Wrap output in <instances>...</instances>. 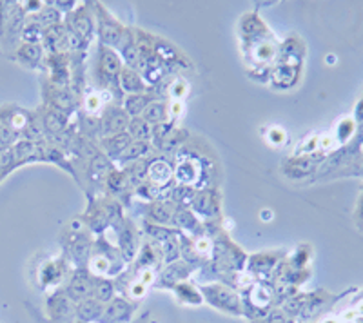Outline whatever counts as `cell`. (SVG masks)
Wrapping results in <instances>:
<instances>
[{
	"instance_id": "cell-38",
	"label": "cell",
	"mask_w": 363,
	"mask_h": 323,
	"mask_svg": "<svg viewBox=\"0 0 363 323\" xmlns=\"http://www.w3.org/2000/svg\"><path fill=\"white\" fill-rule=\"evenodd\" d=\"M180 237H182V232L178 234V237L169 238V240L162 244V256H164L167 266H169V264H174V261L180 258Z\"/></svg>"
},
{
	"instance_id": "cell-39",
	"label": "cell",
	"mask_w": 363,
	"mask_h": 323,
	"mask_svg": "<svg viewBox=\"0 0 363 323\" xmlns=\"http://www.w3.org/2000/svg\"><path fill=\"white\" fill-rule=\"evenodd\" d=\"M167 93L171 96V102H184V98L189 93V84L184 79H174L173 82L167 86Z\"/></svg>"
},
{
	"instance_id": "cell-27",
	"label": "cell",
	"mask_w": 363,
	"mask_h": 323,
	"mask_svg": "<svg viewBox=\"0 0 363 323\" xmlns=\"http://www.w3.org/2000/svg\"><path fill=\"white\" fill-rule=\"evenodd\" d=\"M106 187L111 193L109 196L113 198V196L125 195V191L131 189V183H129L128 174H125L124 169H113L108 174V178H106Z\"/></svg>"
},
{
	"instance_id": "cell-25",
	"label": "cell",
	"mask_w": 363,
	"mask_h": 323,
	"mask_svg": "<svg viewBox=\"0 0 363 323\" xmlns=\"http://www.w3.org/2000/svg\"><path fill=\"white\" fill-rule=\"evenodd\" d=\"M129 312H131V305H129V303L125 302V300L113 298L111 302H109V305L106 307V309H104L102 318H100V322H102V323L120 322V319L128 318Z\"/></svg>"
},
{
	"instance_id": "cell-20",
	"label": "cell",
	"mask_w": 363,
	"mask_h": 323,
	"mask_svg": "<svg viewBox=\"0 0 363 323\" xmlns=\"http://www.w3.org/2000/svg\"><path fill=\"white\" fill-rule=\"evenodd\" d=\"M133 138L128 131L124 133H118V135H111V137H106V138H100V149L109 160L115 162L120 154L124 153L128 149V145L131 144Z\"/></svg>"
},
{
	"instance_id": "cell-28",
	"label": "cell",
	"mask_w": 363,
	"mask_h": 323,
	"mask_svg": "<svg viewBox=\"0 0 363 323\" xmlns=\"http://www.w3.org/2000/svg\"><path fill=\"white\" fill-rule=\"evenodd\" d=\"M142 118H144L149 125H157L165 120H169V106L165 104V102H162V100H153V102L145 108Z\"/></svg>"
},
{
	"instance_id": "cell-23",
	"label": "cell",
	"mask_w": 363,
	"mask_h": 323,
	"mask_svg": "<svg viewBox=\"0 0 363 323\" xmlns=\"http://www.w3.org/2000/svg\"><path fill=\"white\" fill-rule=\"evenodd\" d=\"M155 100V95H149V93H140V95H125L122 100V109L125 111V115L129 118H138V116L144 115L145 108H147L151 102Z\"/></svg>"
},
{
	"instance_id": "cell-13",
	"label": "cell",
	"mask_w": 363,
	"mask_h": 323,
	"mask_svg": "<svg viewBox=\"0 0 363 323\" xmlns=\"http://www.w3.org/2000/svg\"><path fill=\"white\" fill-rule=\"evenodd\" d=\"M66 293L74 302H82L93 295V280H91V273L87 267H77Z\"/></svg>"
},
{
	"instance_id": "cell-1",
	"label": "cell",
	"mask_w": 363,
	"mask_h": 323,
	"mask_svg": "<svg viewBox=\"0 0 363 323\" xmlns=\"http://www.w3.org/2000/svg\"><path fill=\"white\" fill-rule=\"evenodd\" d=\"M240 44L247 75L256 82H269L271 67L277 60L280 44L262 21L258 11H249L240 18Z\"/></svg>"
},
{
	"instance_id": "cell-9",
	"label": "cell",
	"mask_w": 363,
	"mask_h": 323,
	"mask_svg": "<svg viewBox=\"0 0 363 323\" xmlns=\"http://www.w3.org/2000/svg\"><path fill=\"white\" fill-rule=\"evenodd\" d=\"M64 24L67 26L69 29H73L74 33L79 35L86 44H89L93 35L96 33V26H95V17L91 15L89 8L86 4L77 6L74 11H71L67 15L66 22Z\"/></svg>"
},
{
	"instance_id": "cell-33",
	"label": "cell",
	"mask_w": 363,
	"mask_h": 323,
	"mask_svg": "<svg viewBox=\"0 0 363 323\" xmlns=\"http://www.w3.org/2000/svg\"><path fill=\"white\" fill-rule=\"evenodd\" d=\"M35 18H37L38 24L44 29L51 28V26L62 24V13L58 11L51 2H44V8L35 15Z\"/></svg>"
},
{
	"instance_id": "cell-5",
	"label": "cell",
	"mask_w": 363,
	"mask_h": 323,
	"mask_svg": "<svg viewBox=\"0 0 363 323\" xmlns=\"http://www.w3.org/2000/svg\"><path fill=\"white\" fill-rule=\"evenodd\" d=\"M93 6V11H95V26H96V35H99V42L102 46L111 47L116 50L125 33V26L120 24L108 9L104 8L100 2Z\"/></svg>"
},
{
	"instance_id": "cell-3",
	"label": "cell",
	"mask_w": 363,
	"mask_h": 323,
	"mask_svg": "<svg viewBox=\"0 0 363 323\" xmlns=\"http://www.w3.org/2000/svg\"><path fill=\"white\" fill-rule=\"evenodd\" d=\"M124 64L120 60L118 53L111 47L99 46V60H96L95 79L99 80V86L111 91L118 100H122V91L118 86V76Z\"/></svg>"
},
{
	"instance_id": "cell-43",
	"label": "cell",
	"mask_w": 363,
	"mask_h": 323,
	"mask_svg": "<svg viewBox=\"0 0 363 323\" xmlns=\"http://www.w3.org/2000/svg\"><path fill=\"white\" fill-rule=\"evenodd\" d=\"M53 314L55 316L69 314V303H67V296H55L53 298Z\"/></svg>"
},
{
	"instance_id": "cell-42",
	"label": "cell",
	"mask_w": 363,
	"mask_h": 323,
	"mask_svg": "<svg viewBox=\"0 0 363 323\" xmlns=\"http://www.w3.org/2000/svg\"><path fill=\"white\" fill-rule=\"evenodd\" d=\"M13 9H15L13 2H0V37H4L6 26H8L9 18H11Z\"/></svg>"
},
{
	"instance_id": "cell-35",
	"label": "cell",
	"mask_w": 363,
	"mask_h": 323,
	"mask_svg": "<svg viewBox=\"0 0 363 323\" xmlns=\"http://www.w3.org/2000/svg\"><path fill=\"white\" fill-rule=\"evenodd\" d=\"M187 135H189V133H187L186 129L174 128L173 131H171L169 137L162 142L160 149H158V151H162V153H178V151L182 149L184 142L187 140Z\"/></svg>"
},
{
	"instance_id": "cell-18",
	"label": "cell",
	"mask_w": 363,
	"mask_h": 323,
	"mask_svg": "<svg viewBox=\"0 0 363 323\" xmlns=\"http://www.w3.org/2000/svg\"><path fill=\"white\" fill-rule=\"evenodd\" d=\"M120 91L125 95H140V93H147L149 87L144 82L142 75L136 69H129V67H122L118 76Z\"/></svg>"
},
{
	"instance_id": "cell-30",
	"label": "cell",
	"mask_w": 363,
	"mask_h": 323,
	"mask_svg": "<svg viewBox=\"0 0 363 323\" xmlns=\"http://www.w3.org/2000/svg\"><path fill=\"white\" fill-rule=\"evenodd\" d=\"M102 303L96 302L95 298L82 300L79 303V307H77V314H79V318L82 322H95V319H100L102 318Z\"/></svg>"
},
{
	"instance_id": "cell-8",
	"label": "cell",
	"mask_w": 363,
	"mask_h": 323,
	"mask_svg": "<svg viewBox=\"0 0 363 323\" xmlns=\"http://www.w3.org/2000/svg\"><path fill=\"white\" fill-rule=\"evenodd\" d=\"M200 290H202V295L206 296V300L211 305L218 307V309H222L225 312H233V314H240L242 312L240 298L231 289L218 285V283H213V285L200 287Z\"/></svg>"
},
{
	"instance_id": "cell-15",
	"label": "cell",
	"mask_w": 363,
	"mask_h": 323,
	"mask_svg": "<svg viewBox=\"0 0 363 323\" xmlns=\"http://www.w3.org/2000/svg\"><path fill=\"white\" fill-rule=\"evenodd\" d=\"M115 51L118 53L124 67L138 71V67H140V53H138V46H136L133 28H125L124 37H122V40H120L118 47Z\"/></svg>"
},
{
	"instance_id": "cell-34",
	"label": "cell",
	"mask_w": 363,
	"mask_h": 323,
	"mask_svg": "<svg viewBox=\"0 0 363 323\" xmlns=\"http://www.w3.org/2000/svg\"><path fill=\"white\" fill-rule=\"evenodd\" d=\"M93 298L100 303H109L115 298V285L108 278H99L93 282Z\"/></svg>"
},
{
	"instance_id": "cell-24",
	"label": "cell",
	"mask_w": 363,
	"mask_h": 323,
	"mask_svg": "<svg viewBox=\"0 0 363 323\" xmlns=\"http://www.w3.org/2000/svg\"><path fill=\"white\" fill-rule=\"evenodd\" d=\"M151 153H153V145L149 144V142L133 140L131 144L128 145V149L120 154L115 162H118L120 166H129V164H133V162L144 160V158L149 157Z\"/></svg>"
},
{
	"instance_id": "cell-19",
	"label": "cell",
	"mask_w": 363,
	"mask_h": 323,
	"mask_svg": "<svg viewBox=\"0 0 363 323\" xmlns=\"http://www.w3.org/2000/svg\"><path fill=\"white\" fill-rule=\"evenodd\" d=\"M177 205H173L167 200H155V202L147 203V220L153 224L160 225H171L173 224V216L177 211Z\"/></svg>"
},
{
	"instance_id": "cell-7",
	"label": "cell",
	"mask_w": 363,
	"mask_h": 323,
	"mask_svg": "<svg viewBox=\"0 0 363 323\" xmlns=\"http://www.w3.org/2000/svg\"><path fill=\"white\" fill-rule=\"evenodd\" d=\"M44 98L45 108H53L58 111L66 113L67 116L73 115L79 109V98L77 93L69 91L67 87L55 86V84H44Z\"/></svg>"
},
{
	"instance_id": "cell-6",
	"label": "cell",
	"mask_w": 363,
	"mask_h": 323,
	"mask_svg": "<svg viewBox=\"0 0 363 323\" xmlns=\"http://www.w3.org/2000/svg\"><path fill=\"white\" fill-rule=\"evenodd\" d=\"M111 232L115 234V242H116V249L120 251L124 261L135 260L138 256V232L136 229L133 227L131 222L128 218H122L116 220L111 224Z\"/></svg>"
},
{
	"instance_id": "cell-22",
	"label": "cell",
	"mask_w": 363,
	"mask_h": 323,
	"mask_svg": "<svg viewBox=\"0 0 363 323\" xmlns=\"http://www.w3.org/2000/svg\"><path fill=\"white\" fill-rule=\"evenodd\" d=\"M15 58L18 62L26 67H38L44 60V47L42 44H24L22 42L21 46L17 47V53H15Z\"/></svg>"
},
{
	"instance_id": "cell-14",
	"label": "cell",
	"mask_w": 363,
	"mask_h": 323,
	"mask_svg": "<svg viewBox=\"0 0 363 323\" xmlns=\"http://www.w3.org/2000/svg\"><path fill=\"white\" fill-rule=\"evenodd\" d=\"M38 118H40L42 129H44V137L53 138L69 129L71 116H67L62 111H58V109L44 108V111H42V115H38Z\"/></svg>"
},
{
	"instance_id": "cell-11",
	"label": "cell",
	"mask_w": 363,
	"mask_h": 323,
	"mask_svg": "<svg viewBox=\"0 0 363 323\" xmlns=\"http://www.w3.org/2000/svg\"><path fill=\"white\" fill-rule=\"evenodd\" d=\"M194 215L216 218L220 215V196L215 189H200L194 193L193 202L189 205Z\"/></svg>"
},
{
	"instance_id": "cell-32",
	"label": "cell",
	"mask_w": 363,
	"mask_h": 323,
	"mask_svg": "<svg viewBox=\"0 0 363 323\" xmlns=\"http://www.w3.org/2000/svg\"><path fill=\"white\" fill-rule=\"evenodd\" d=\"M45 29L38 24L37 18H29L24 22V28L21 31V38L24 44H42V38H44Z\"/></svg>"
},
{
	"instance_id": "cell-41",
	"label": "cell",
	"mask_w": 363,
	"mask_h": 323,
	"mask_svg": "<svg viewBox=\"0 0 363 323\" xmlns=\"http://www.w3.org/2000/svg\"><path fill=\"white\" fill-rule=\"evenodd\" d=\"M265 140L271 145H281L287 142V133L278 125H272V128H269L267 135H265Z\"/></svg>"
},
{
	"instance_id": "cell-31",
	"label": "cell",
	"mask_w": 363,
	"mask_h": 323,
	"mask_svg": "<svg viewBox=\"0 0 363 323\" xmlns=\"http://www.w3.org/2000/svg\"><path fill=\"white\" fill-rule=\"evenodd\" d=\"M151 131H153V125H149L142 116H138V118H131V120H129L128 133L131 135L133 140L149 142V144H151Z\"/></svg>"
},
{
	"instance_id": "cell-4",
	"label": "cell",
	"mask_w": 363,
	"mask_h": 323,
	"mask_svg": "<svg viewBox=\"0 0 363 323\" xmlns=\"http://www.w3.org/2000/svg\"><path fill=\"white\" fill-rule=\"evenodd\" d=\"M211 164L203 160L199 154L189 153L182 147L177 153V164H174V180L178 186L196 187L200 180L206 178V171Z\"/></svg>"
},
{
	"instance_id": "cell-36",
	"label": "cell",
	"mask_w": 363,
	"mask_h": 323,
	"mask_svg": "<svg viewBox=\"0 0 363 323\" xmlns=\"http://www.w3.org/2000/svg\"><path fill=\"white\" fill-rule=\"evenodd\" d=\"M277 254H272V253H260V254H256V256H251V260H249V267H251L252 271H271L272 267L277 266V261H278Z\"/></svg>"
},
{
	"instance_id": "cell-17",
	"label": "cell",
	"mask_w": 363,
	"mask_h": 323,
	"mask_svg": "<svg viewBox=\"0 0 363 323\" xmlns=\"http://www.w3.org/2000/svg\"><path fill=\"white\" fill-rule=\"evenodd\" d=\"M42 47L50 55L66 53V24L51 26L44 31V38H42Z\"/></svg>"
},
{
	"instance_id": "cell-29",
	"label": "cell",
	"mask_w": 363,
	"mask_h": 323,
	"mask_svg": "<svg viewBox=\"0 0 363 323\" xmlns=\"http://www.w3.org/2000/svg\"><path fill=\"white\" fill-rule=\"evenodd\" d=\"M144 231H145V234L151 238V240L160 242V244H164V242H167L169 238L178 237V234H180V231H178V229L169 227V225L153 224V222H149V220H145L144 222Z\"/></svg>"
},
{
	"instance_id": "cell-26",
	"label": "cell",
	"mask_w": 363,
	"mask_h": 323,
	"mask_svg": "<svg viewBox=\"0 0 363 323\" xmlns=\"http://www.w3.org/2000/svg\"><path fill=\"white\" fill-rule=\"evenodd\" d=\"M314 167V162L307 157H294L291 160H287L284 164V173L289 176V178L298 180V178H303L307 174L313 171Z\"/></svg>"
},
{
	"instance_id": "cell-21",
	"label": "cell",
	"mask_w": 363,
	"mask_h": 323,
	"mask_svg": "<svg viewBox=\"0 0 363 323\" xmlns=\"http://www.w3.org/2000/svg\"><path fill=\"white\" fill-rule=\"evenodd\" d=\"M193 271V266L186 264V261H174L165 267L160 274V283L167 287H174L178 283H182Z\"/></svg>"
},
{
	"instance_id": "cell-16",
	"label": "cell",
	"mask_w": 363,
	"mask_h": 323,
	"mask_svg": "<svg viewBox=\"0 0 363 323\" xmlns=\"http://www.w3.org/2000/svg\"><path fill=\"white\" fill-rule=\"evenodd\" d=\"M173 225L174 229H178L180 232H189L194 238H202L206 234L203 231V225L200 224V220L196 218L193 211L189 208H178L174 211L173 216Z\"/></svg>"
},
{
	"instance_id": "cell-40",
	"label": "cell",
	"mask_w": 363,
	"mask_h": 323,
	"mask_svg": "<svg viewBox=\"0 0 363 323\" xmlns=\"http://www.w3.org/2000/svg\"><path fill=\"white\" fill-rule=\"evenodd\" d=\"M84 108H86L87 115H95L100 111L102 108V98H100V93L91 91L84 96Z\"/></svg>"
},
{
	"instance_id": "cell-37",
	"label": "cell",
	"mask_w": 363,
	"mask_h": 323,
	"mask_svg": "<svg viewBox=\"0 0 363 323\" xmlns=\"http://www.w3.org/2000/svg\"><path fill=\"white\" fill-rule=\"evenodd\" d=\"M174 293H177L178 298L182 300L184 303H191V305H196V303L202 302V296H200V293L196 289H194L193 285H189V283H178V285L173 287Z\"/></svg>"
},
{
	"instance_id": "cell-12",
	"label": "cell",
	"mask_w": 363,
	"mask_h": 323,
	"mask_svg": "<svg viewBox=\"0 0 363 323\" xmlns=\"http://www.w3.org/2000/svg\"><path fill=\"white\" fill-rule=\"evenodd\" d=\"M174 178V166L169 160L158 157L155 160H149L147 166V178L145 182H149L151 186H155L157 189L164 191L169 187L171 180Z\"/></svg>"
},
{
	"instance_id": "cell-2",
	"label": "cell",
	"mask_w": 363,
	"mask_h": 323,
	"mask_svg": "<svg viewBox=\"0 0 363 323\" xmlns=\"http://www.w3.org/2000/svg\"><path fill=\"white\" fill-rule=\"evenodd\" d=\"M303 55H306V50L298 38H289L287 42L280 44L277 60L272 64L271 75H269V84L272 89L287 91L296 86L301 75Z\"/></svg>"
},
{
	"instance_id": "cell-10",
	"label": "cell",
	"mask_w": 363,
	"mask_h": 323,
	"mask_svg": "<svg viewBox=\"0 0 363 323\" xmlns=\"http://www.w3.org/2000/svg\"><path fill=\"white\" fill-rule=\"evenodd\" d=\"M129 120H131V118L125 115V111L122 109V104L106 106L102 116H100V124H102V138L128 131Z\"/></svg>"
}]
</instances>
